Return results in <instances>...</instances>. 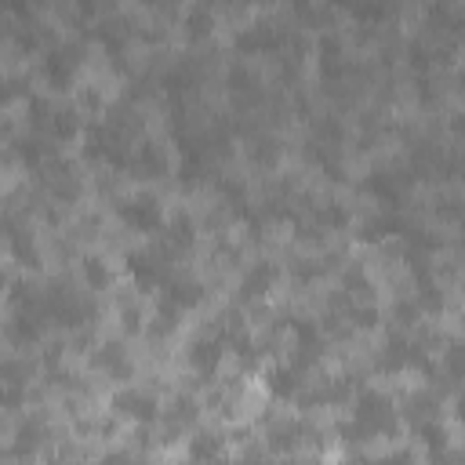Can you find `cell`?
Masks as SVG:
<instances>
[{
	"mask_svg": "<svg viewBox=\"0 0 465 465\" xmlns=\"http://www.w3.org/2000/svg\"><path fill=\"white\" fill-rule=\"evenodd\" d=\"M225 451H229V444L215 429H200V433L190 436V461L193 465H222Z\"/></svg>",
	"mask_w": 465,
	"mask_h": 465,
	"instance_id": "cell-8",
	"label": "cell"
},
{
	"mask_svg": "<svg viewBox=\"0 0 465 465\" xmlns=\"http://www.w3.org/2000/svg\"><path fill=\"white\" fill-rule=\"evenodd\" d=\"M95 364L106 368L109 375H121V378L131 375V360L124 357V349H121V345H102L98 353H95Z\"/></svg>",
	"mask_w": 465,
	"mask_h": 465,
	"instance_id": "cell-16",
	"label": "cell"
},
{
	"mask_svg": "<svg viewBox=\"0 0 465 465\" xmlns=\"http://www.w3.org/2000/svg\"><path fill=\"white\" fill-rule=\"evenodd\" d=\"M26 400V385H0V407H19Z\"/></svg>",
	"mask_w": 465,
	"mask_h": 465,
	"instance_id": "cell-23",
	"label": "cell"
},
{
	"mask_svg": "<svg viewBox=\"0 0 465 465\" xmlns=\"http://www.w3.org/2000/svg\"><path fill=\"white\" fill-rule=\"evenodd\" d=\"M222 465H273V461H269L262 451H248L244 458H237V461H222Z\"/></svg>",
	"mask_w": 465,
	"mask_h": 465,
	"instance_id": "cell-25",
	"label": "cell"
},
{
	"mask_svg": "<svg viewBox=\"0 0 465 465\" xmlns=\"http://www.w3.org/2000/svg\"><path fill=\"white\" fill-rule=\"evenodd\" d=\"M200 299H204V287L186 276H167V283L160 287V306H171L174 313L193 309Z\"/></svg>",
	"mask_w": 465,
	"mask_h": 465,
	"instance_id": "cell-7",
	"label": "cell"
},
{
	"mask_svg": "<svg viewBox=\"0 0 465 465\" xmlns=\"http://www.w3.org/2000/svg\"><path fill=\"white\" fill-rule=\"evenodd\" d=\"M102 465H131V454L128 451H116V454H106Z\"/></svg>",
	"mask_w": 465,
	"mask_h": 465,
	"instance_id": "cell-26",
	"label": "cell"
},
{
	"mask_svg": "<svg viewBox=\"0 0 465 465\" xmlns=\"http://www.w3.org/2000/svg\"><path fill=\"white\" fill-rule=\"evenodd\" d=\"M222 357H225V342H222L218 334L197 338V342L190 345V364H193L197 371H204V375H211V371L222 364Z\"/></svg>",
	"mask_w": 465,
	"mask_h": 465,
	"instance_id": "cell-11",
	"label": "cell"
},
{
	"mask_svg": "<svg viewBox=\"0 0 465 465\" xmlns=\"http://www.w3.org/2000/svg\"><path fill=\"white\" fill-rule=\"evenodd\" d=\"M273 280H276V266H269V262H262V266H255L248 276H244V283H241V291H244V299H262V295H269V287H273Z\"/></svg>",
	"mask_w": 465,
	"mask_h": 465,
	"instance_id": "cell-14",
	"label": "cell"
},
{
	"mask_svg": "<svg viewBox=\"0 0 465 465\" xmlns=\"http://www.w3.org/2000/svg\"><path fill=\"white\" fill-rule=\"evenodd\" d=\"M124 167H131L139 179H160V174L167 171V156H164L153 142H146V146H139V149L128 153V164H124Z\"/></svg>",
	"mask_w": 465,
	"mask_h": 465,
	"instance_id": "cell-10",
	"label": "cell"
},
{
	"mask_svg": "<svg viewBox=\"0 0 465 465\" xmlns=\"http://www.w3.org/2000/svg\"><path fill=\"white\" fill-rule=\"evenodd\" d=\"M280 44V33L273 26H251L237 37V47L241 51H262V47H276Z\"/></svg>",
	"mask_w": 465,
	"mask_h": 465,
	"instance_id": "cell-15",
	"label": "cell"
},
{
	"mask_svg": "<svg viewBox=\"0 0 465 465\" xmlns=\"http://www.w3.org/2000/svg\"><path fill=\"white\" fill-rule=\"evenodd\" d=\"M113 407H116V415H124L131 422H156L160 418V400L156 393L149 389H139V385H128L113 396Z\"/></svg>",
	"mask_w": 465,
	"mask_h": 465,
	"instance_id": "cell-3",
	"label": "cell"
},
{
	"mask_svg": "<svg viewBox=\"0 0 465 465\" xmlns=\"http://www.w3.org/2000/svg\"><path fill=\"white\" fill-rule=\"evenodd\" d=\"M84 276L95 283V287H102L106 280H109V273H106V266H102V258H88L84 262Z\"/></svg>",
	"mask_w": 465,
	"mask_h": 465,
	"instance_id": "cell-24",
	"label": "cell"
},
{
	"mask_svg": "<svg viewBox=\"0 0 465 465\" xmlns=\"http://www.w3.org/2000/svg\"><path fill=\"white\" fill-rule=\"evenodd\" d=\"M302 422H280V426H273V433H269V447L273 451H295L299 444H302Z\"/></svg>",
	"mask_w": 465,
	"mask_h": 465,
	"instance_id": "cell-18",
	"label": "cell"
},
{
	"mask_svg": "<svg viewBox=\"0 0 465 465\" xmlns=\"http://www.w3.org/2000/svg\"><path fill=\"white\" fill-rule=\"evenodd\" d=\"M418 360H422V349H418L415 342H407L403 334H396V338H389V345L382 349L378 368L389 371V375H396V371H403L407 364H418Z\"/></svg>",
	"mask_w": 465,
	"mask_h": 465,
	"instance_id": "cell-9",
	"label": "cell"
},
{
	"mask_svg": "<svg viewBox=\"0 0 465 465\" xmlns=\"http://www.w3.org/2000/svg\"><path fill=\"white\" fill-rule=\"evenodd\" d=\"M266 382H269L273 396L291 400V396H299V389H302V368H295V364H276V368L266 375Z\"/></svg>",
	"mask_w": 465,
	"mask_h": 465,
	"instance_id": "cell-12",
	"label": "cell"
},
{
	"mask_svg": "<svg viewBox=\"0 0 465 465\" xmlns=\"http://www.w3.org/2000/svg\"><path fill=\"white\" fill-rule=\"evenodd\" d=\"M128 273H131V280H135L142 291H156V287H164L167 276H171V269H167V262H164V251H131V255H128Z\"/></svg>",
	"mask_w": 465,
	"mask_h": 465,
	"instance_id": "cell-6",
	"label": "cell"
},
{
	"mask_svg": "<svg viewBox=\"0 0 465 465\" xmlns=\"http://www.w3.org/2000/svg\"><path fill=\"white\" fill-rule=\"evenodd\" d=\"M30 375H33V364H30L26 357L0 360V385H26Z\"/></svg>",
	"mask_w": 465,
	"mask_h": 465,
	"instance_id": "cell-19",
	"label": "cell"
},
{
	"mask_svg": "<svg viewBox=\"0 0 465 465\" xmlns=\"http://www.w3.org/2000/svg\"><path fill=\"white\" fill-rule=\"evenodd\" d=\"M8 248H12V255H15L22 266H37V244H33V237H30L22 225H12V229H8Z\"/></svg>",
	"mask_w": 465,
	"mask_h": 465,
	"instance_id": "cell-17",
	"label": "cell"
},
{
	"mask_svg": "<svg viewBox=\"0 0 465 465\" xmlns=\"http://www.w3.org/2000/svg\"><path fill=\"white\" fill-rule=\"evenodd\" d=\"M80 70V47L77 44H55L44 58V77L51 88H70Z\"/></svg>",
	"mask_w": 465,
	"mask_h": 465,
	"instance_id": "cell-4",
	"label": "cell"
},
{
	"mask_svg": "<svg viewBox=\"0 0 465 465\" xmlns=\"http://www.w3.org/2000/svg\"><path fill=\"white\" fill-rule=\"evenodd\" d=\"M116 215H121V222L135 232H156L164 225V207L153 193H131L124 197L121 204H116Z\"/></svg>",
	"mask_w": 465,
	"mask_h": 465,
	"instance_id": "cell-2",
	"label": "cell"
},
{
	"mask_svg": "<svg viewBox=\"0 0 465 465\" xmlns=\"http://www.w3.org/2000/svg\"><path fill=\"white\" fill-rule=\"evenodd\" d=\"M44 444V422L40 418H30V422H22L19 426V433H15V440H12V458H30L37 447Z\"/></svg>",
	"mask_w": 465,
	"mask_h": 465,
	"instance_id": "cell-13",
	"label": "cell"
},
{
	"mask_svg": "<svg viewBox=\"0 0 465 465\" xmlns=\"http://www.w3.org/2000/svg\"><path fill=\"white\" fill-rule=\"evenodd\" d=\"M8 287V276H4V269H0V291H4Z\"/></svg>",
	"mask_w": 465,
	"mask_h": 465,
	"instance_id": "cell-27",
	"label": "cell"
},
{
	"mask_svg": "<svg viewBox=\"0 0 465 465\" xmlns=\"http://www.w3.org/2000/svg\"><path fill=\"white\" fill-rule=\"evenodd\" d=\"M167 241H171V244H179V248L193 244V218H186V215L174 218V222L167 225Z\"/></svg>",
	"mask_w": 465,
	"mask_h": 465,
	"instance_id": "cell-20",
	"label": "cell"
},
{
	"mask_svg": "<svg viewBox=\"0 0 465 465\" xmlns=\"http://www.w3.org/2000/svg\"><path fill=\"white\" fill-rule=\"evenodd\" d=\"M33 124L44 128V131L55 135V139H70V135H77V128H80V121H77L73 109L55 106V102H44V98H33Z\"/></svg>",
	"mask_w": 465,
	"mask_h": 465,
	"instance_id": "cell-5",
	"label": "cell"
},
{
	"mask_svg": "<svg viewBox=\"0 0 465 465\" xmlns=\"http://www.w3.org/2000/svg\"><path fill=\"white\" fill-rule=\"evenodd\" d=\"M364 465H415V454H411V451H389V454L368 458Z\"/></svg>",
	"mask_w": 465,
	"mask_h": 465,
	"instance_id": "cell-21",
	"label": "cell"
},
{
	"mask_svg": "<svg viewBox=\"0 0 465 465\" xmlns=\"http://www.w3.org/2000/svg\"><path fill=\"white\" fill-rule=\"evenodd\" d=\"M400 429V411L396 403L378 393V389H364L353 400V418L345 426L349 440H375V436H393Z\"/></svg>",
	"mask_w": 465,
	"mask_h": 465,
	"instance_id": "cell-1",
	"label": "cell"
},
{
	"mask_svg": "<svg viewBox=\"0 0 465 465\" xmlns=\"http://www.w3.org/2000/svg\"><path fill=\"white\" fill-rule=\"evenodd\" d=\"M22 91H26V80H19V77H0V106L12 102V98L22 95Z\"/></svg>",
	"mask_w": 465,
	"mask_h": 465,
	"instance_id": "cell-22",
	"label": "cell"
}]
</instances>
